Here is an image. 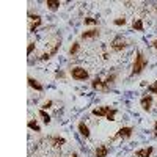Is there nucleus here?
Wrapping results in <instances>:
<instances>
[{"label": "nucleus", "mask_w": 157, "mask_h": 157, "mask_svg": "<svg viewBox=\"0 0 157 157\" xmlns=\"http://www.w3.org/2000/svg\"><path fill=\"white\" fill-rule=\"evenodd\" d=\"M148 66V58L145 57L141 50H138L135 54V60H134V66H132V75H138L145 71V68Z\"/></svg>", "instance_id": "f257e3e1"}, {"label": "nucleus", "mask_w": 157, "mask_h": 157, "mask_svg": "<svg viewBox=\"0 0 157 157\" xmlns=\"http://www.w3.org/2000/svg\"><path fill=\"white\" fill-rule=\"evenodd\" d=\"M71 77L74 78V80H88L90 74H88V71H86L85 68L75 66V68L71 69Z\"/></svg>", "instance_id": "f03ea898"}, {"label": "nucleus", "mask_w": 157, "mask_h": 157, "mask_svg": "<svg viewBox=\"0 0 157 157\" xmlns=\"http://www.w3.org/2000/svg\"><path fill=\"white\" fill-rule=\"evenodd\" d=\"M110 47H112L115 52H121L123 49H126V47H127V41H126V39H124L123 36L118 35V36H115V38H113V41L110 43Z\"/></svg>", "instance_id": "7ed1b4c3"}, {"label": "nucleus", "mask_w": 157, "mask_h": 157, "mask_svg": "<svg viewBox=\"0 0 157 157\" xmlns=\"http://www.w3.org/2000/svg\"><path fill=\"white\" fill-rule=\"evenodd\" d=\"M29 19H30V24H29V32L32 33V32H35L39 25H41V22H43V19H41V16L39 14H29Z\"/></svg>", "instance_id": "20e7f679"}, {"label": "nucleus", "mask_w": 157, "mask_h": 157, "mask_svg": "<svg viewBox=\"0 0 157 157\" xmlns=\"http://www.w3.org/2000/svg\"><path fill=\"white\" fill-rule=\"evenodd\" d=\"M152 102H154L152 94H145V96L140 99V105H141V109L145 110V112H149L152 109Z\"/></svg>", "instance_id": "39448f33"}, {"label": "nucleus", "mask_w": 157, "mask_h": 157, "mask_svg": "<svg viewBox=\"0 0 157 157\" xmlns=\"http://www.w3.org/2000/svg\"><path fill=\"white\" fill-rule=\"evenodd\" d=\"M134 134V127H121L120 130H118V134L115 135V138H130Z\"/></svg>", "instance_id": "423d86ee"}, {"label": "nucleus", "mask_w": 157, "mask_h": 157, "mask_svg": "<svg viewBox=\"0 0 157 157\" xmlns=\"http://www.w3.org/2000/svg\"><path fill=\"white\" fill-rule=\"evenodd\" d=\"M91 88L93 90H102V91H109V86L104 83V80H101L99 77H96L93 82H91Z\"/></svg>", "instance_id": "0eeeda50"}, {"label": "nucleus", "mask_w": 157, "mask_h": 157, "mask_svg": "<svg viewBox=\"0 0 157 157\" xmlns=\"http://www.w3.org/2000/svg\"><path fill=\"white\" fill-rule=\"evenodd\" d=\"M99 35H101V32H99L98 29H93V30L83 32V33L80 35V38H82V39H94V38H98Z\"/></svg>", "instance_id": "6e6552de"}, {"label": "nucleus", "mask_w": 157, "mask_h": 157, "mask_svg": "<svg viewBox=\"0 0 157 157\" xmlns=\"http://www.w3.org/2000/svg\"><path fill=\"white\" fill-rule=\"evenodd\" d=\"M152 152H154V148L152 146H146V148H141V149L135 151V155L137 157H151Z\"/></svg>", "instance_id": "1a4fd4ad"}, {"label": "nucleus", "mask_w": 157, "mask_h": 157, "mask_svg": "<svg viewBox=\"0 0 157 157\" xmlns=\"http://www.w3.org/2000/svg\"><path fill=\"white\" fill-rule=\"evenodd\" d=\"M110 105H102V107H96L93 110V115L94 116H107V113L110 112Z\"/></svg>", "instance_id": "9d476101"}, {"label": "nucleus", "mask_w": 157, "mask_h": 157, "mask_svg": "<svg viewBox=\"0 0 157 157\" xmlns=\"http://www.w3.org/2000/svg\"><path fill=\"white\" fill-rule=\"evenodd\" d=\"M27 83H29L30 88H33V90H36V91H43V90H44V86L39 83L36 78H33V77H29V78H27Z\"/></svg>", "instance_id": "9b49d317"}, {"label": "nucleus", "mask_w": 157, "mask_h": 157, "mask_svg": "<svg viewBox=\"0 0 157 157\" xmlns=\"http://www.w3.org/2000/svg\"><path fill=\"white\" fill-rule=\"evenodd\" d=\"M78 132H80V135L82 137H85V138H90V135H91V132H90V127L82 121V123H78Z\"/></svg>", "instance_id": "f8f14e48"}, {"label": "nucleus", "mask_w": 157, "mask_h": 157, "mask_svg": "<svg viewBox=\"0 0 157 157\" xmlns=\"http://www.w3.org/2000/svg\"><path fill=\"white\" fill-rule=\"evenodd\" d=\"M94 155H96V157H107V155H109V148L104 146V145L98 146L96 151H94Z\"/></svg>", "instance_id": "ddd939ff"}, {"label": "nucleus", "mask_w": 157, "mask_h": 157, "mask_svg": "<svg viewBox=\"0 0 157 157\" xmlns=\"http://www.w3.org/2000/svg\"><path fill=\"white\" fill-rule=\"evenodd\" d=\"M132 29L137 30V32H145V25H143V21H141V19H134Z\"/></svg>", "instance_id": "4468645a"}, {"label": "nucleus", "mask_w": 157, "mask_h": 157, "mask_svg": "<svg viewBox=\"0 0 157 157\" xmlns=\"http://www.w3.org/2000/svg\"><path fill=\"white\" fill-rule=\"evenodd\" d=\"M46 5H47V8L50 11H57L60 8V2H58V0H47Z\"/></svg>", "instance_id": "2eb2a0df"}, {"label": "nucleus", "mask_w": 157, "mask_h": 157, "mask_svg": "<svg viewBox=\"0 0 157 157\" xmlns=\"http://www.w3.org/2000/svg\"><path fill=\"white\" fill-rule=\"evenodd\" d=\"M50 141H52V145H54V146H63L64 145V143H66V140H64V138H61V137H50Z\"/></svg>", "instance_id": "dca6fc26"}, {"label": "nucleus", "mask_w": 157, "mask_h": 157, "mask_svg": "<svg viewBox=\"0 0 157 157\" xmlns=\"http://www.w3.org/2000/svg\"><path fill=\"white\" fill-rule=\"evenodd\" d=\"M78 49H80V43H78V41H74L72 46L69 47V55H75L77 52H78Z\"/></svg>", "instance_id": "f3484780"}, {"label": "nucleus", "mask_w": 157, "mask_h": 157, "mask_svg": "<svg viewBox=\"0 0 157 157\" xmlns=\"http://www.w3.org/2000/svg\"><path fill=\"white\" fill-rule=\"evenodd\" d=\"M38 113H39V116L43 118L44 124H49V123H50V120H52V118H50V115H49V113H46V110H39Z\"/></svg>", "instance_id": "a211bd4d"}, {"label": "nucleus", "mask_w": 157, "mask_h": 157, "mask_svg": "<svg viewBox=\"0 0 157 157\" xmlns=\"http://www.w3.org/2000/svg\"><path fill=\"white\" fill-rule=\"evenodd\" d=\"M29 129L35 130V132H41V127H39V126H38V123H36V121H33V120H30V121H29Z\"/></svg>", "instance_id": "6ab92c4d"}, {"label": "nucleus", "mask_w": 157, "mask_h": 157, "mask_svg": "<svg viewBox=\"0 0 157 157\" xmlns=\"http://www.w3.org/2000/svg\"><path fill=\"white\" fill-rule=\"evenodd\" d=\"M116 113H118V110H116V109H112V110L107 113L105 120H109V121H115V116H116Z\"/></svg>", "instance_id": "aec40b11"}, {"label": "nucleus", "mask_w": 157, "mask_h": 157, "mask_svg": "<svg viewBox=\"0 0 157 157\" xmlns=\"http://www.w3.org/2000/svg\"><path fill=\"white\" fill-rule=\"evenodd\" d=\"M126 17H116L115 21H113V24L115 25H118V27H123V25H126Z\"/></svg>", "instance_id": "412c9836"}, {"label": "nucleus", "mask_w": 157, "mask_h": 157, "mask_svg": "<svg viewBox=\"0 0 157 157\" xmlns=\"http://www.w3.org/2000/svg\"><path fill=\"white\" fill-rule=\"evenodd\" d=\"M115 80H116V74H112V75H109V77L105 78V80H104V83H105V85L109 86V85H112Z\"/></svg>", "instance_id": "4be33fe9"}, {"label": "nucleus", "mask_w": 157, "mask_h": 157, "mask_svg": "<svg viewBox=\"0 0 157 157\" xmlns=\"http://www.w3.org/2000/svg\"><path fill=\"white\" fill-rule=\"evenodd\" d=\"M85 25H98V19L94 17H85Z\"/></svg>", "instance_id": "5701e85b"}, {"label": "nucleus", "mask_w": 157, "mask_h": 157, "mask_svg": "<svg viewBox=\"0 0 157 157\" xmlns=\"http://www.w3.org/2000/svg\"><path fill=\"white\" fill-rule=\"evenodd\" d=\"M148 91H149V93H152V94H157V80H155L152 85L148 86Z\"/></svg>", "instance_id": "b1692460"}, {"label": "nucleus", "mask_w": 157, "mask_h": 157, "mask_svg": "<svg viewBox=\"0 0 157 157\" xmlns=\"http://www.w3.org/2000/svg\"><path fill=\"white\" fill-rule=\"evenodd\" d=\"M52 105H54V102H52V101H46L43 105H41V110H47V109H50Z\"/></svg>", "instance_id": "393cba45"}, {"label": "nucleus", "mask_w": 157, "mask_h": 157, "mask_svg": "<svg viewBox=\"0 0 157 157\" xmlns=\"http://www.w3.org/2000/svg\"><path fill=\"white\" fill-rule=\"evenodd\" d=\"M36 49V46H35V43H29V47H27V55H30L32 52Z\"/></svg>", "instance_id": "a878e982"}, {"label": "nucleus", "mask_w": 157, "mask_h": 157, "mask_svg": "<svg viewBox=\"0 0 157 157\" xmlns=\"http://www.w3.org/2000/svg\"><path fill=\"white\" fill-rule=\"evenodd\" d=\"M58 49H60V43H58V44H55V47H54V49H52V50L49 52V55H50V57H52V55H55L57 52H58Z\"/></svg>", "instance_id": "bb28decb"}, {"label": "nucleus", "mask_w": 157, "mask_h": 157, "mask_svg": "<svg viewBox=\"0 0 157 157\" xmlns=\"http://www.w3.org/2000/svg\"><path fill=\"white\" fill-rule=\"evenodd\" d=\"M55 77H57V78H63V77H64V72H63V71H57V72H55Z\"/></svg>", "instance_id": "cd10ccee"}, {"label": "nucleus", "mask_w": 157, "mask_h": 157, "mask_svg": "<svg viewBox=\"0 0 157 157\" xmlns=\"http://www.w3.org/2000/svg\"><path fill=\"white\" fill-rule=\"evenodd\" d=\"M151 44H152V47H154V49H155V50H157V39H154V41H152V43H151Z\"/></svg>", "instance_id": "c85d7f7f"}, {"label": "nucleus", "mask_w": 157, "mask_h": 157, "mask_svg": "<svg viewBox=\"0 0 157 157\" xmlns=\"http://www.w3.org/2000/svg\"><path fill=\"white\" fill-rule=\"evenodd\" d=\"M154 135H155V137H157V121H155V123H154Z\"/></svg>", "instance_id": "c756f323"}, {"label": "nucleus", "mask_w": 157, "mask_h": 157, "mask_svg": "<svg viewBox=\"0 0 157 157\" xmlns=\"http://www.w3.org/2000/svg\"><path fill=\"white\" fill-rule=\"evenodd\" d=\"M71 157H78V154H77V152H72V155H71Z\"/></svg>", "instance_id": "7c9ffc66"}, {"label": "nucleus", "mask_w": 157, "mask_h": 157, "mask_svg": "<svg viewBox=\"0 0 157 157\" xmlns=\"http://www.w3.org/2000/svg\"><path fill=\"white\" fill-rule=\"evenodd\" d=\"M155 11H157V6H155Z\"/></svg>", "instance_id": "2f4dec72"}]
</instances>
